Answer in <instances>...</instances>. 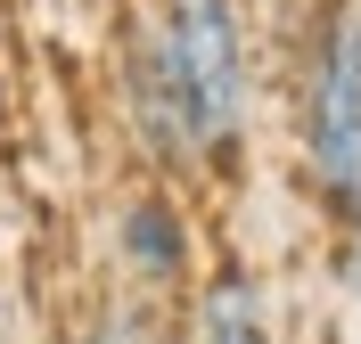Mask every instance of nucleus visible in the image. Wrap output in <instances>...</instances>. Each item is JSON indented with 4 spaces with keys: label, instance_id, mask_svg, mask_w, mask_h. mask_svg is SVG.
Returning a JSON list of instances; mask_svg holds the SVG:
<instances>
[{
    "label": "nucleus",
    "instance_id": "f257e3e1",
    "mask_svg": "<svg viewBox=\"0 0 361 344\" xmlns=\"http://www.w3.org/2000/svg\"><path fill=\"white\" fill-rule=\"evenodd\" d=\"M197 132V181H238L255 139V0H148Z\"/></svg>",
    "mask_w": 361,
    "mask_h": 344
},
{
    "label": "nucleus",
    "instance_id": "f03ea898",
    "mask_svg": "<svg viewBox=\"0 0 361 344\" xmlns=\"http://www.w3.org/2000/svg\"><path fill=\"white\" fill-rule=\"evenodd\" d=\"M295 172L312 205L337 222L361 197V0H320L295 33V91H288Z\"/></svg>",
    "mask_w": 361,
    "mask_h": 344
},
{
    "label": "nucleus",
    "instance_id": "7ed1b4c3",
    "mask_svg": "<svg viewBox=\"0 0 361 344\" xmlns=\"http://www.w3.org/2000/svg\"><path fill=\"white\" fill-rule=\"evenodd\" d=\"M107 254H115V271H123V287H132L140 303H180L189 295L197 271H205V254H197V222H189L180 181L140 172V181L115 197Z\"/></svg>",
    "mask_w": 361,
    "mask_h": 344
},
{
    "label": "nucleus",
    "instance_id": "20e7f679",
    "mask_svg": "<svg viewBox=\"0 0 361 344\" xmlns=\"http://www.w3.org/2000/svg\"><path fill=\"white\" fill-rule=\"evenodd\" d=\"M115 115H123V132H132V148H140L148 172H164V181H197L189 98H180V82H173V58H164L148 8H132L123 33H115Z\"/></svg>",
    "mask_w": 361,
    "mask_h": 344
},
{
    "label": "nucleus",
    "instance_id": "39448f33",
    "mask_svg": "<svg viewBox=\"0 0 361 344\" xmlns=\"http://www.w3.org/2000/svg\"><path fill=\"white\" fill-rule=\"evenodd\" d=\"M189 344H279V303H271V279L255 271L247 254H222V262H205L197 287L180 295Z\"/></svg>",
    "mask_w": 361,
    "mask_h": 344
},
{
    "label": "nucleus",
    "instance_id": "423d86ee",
    "mask_svg": "<svg viewBox=\"0 0 361 344\" xmlns=\"http://www.w3.org/2000/svg\"><path fill=\"white\" fill-rule=\"evenodd\" d=\"M74 344H173V328H164V312L157 303H107V312H90V328Z\"/></svg>",
    "mask_w": 361,
    "mask_h": 344
},
{
    "label": "nucleus",
    "instance_id": "0eeeda50",
    "mask_svg": "<svg viewBox=\"0 0 361 344\" xmlns=\"http://www.w3.org/2000/svg\"><path fill=\"white\" fill-rule=\"evenodd\" d=\"M337 279H345V295L361 303V197L337 213Z\"/></svg>",
    "mask_w": 361,
    "mask_h": 344
}]
</instances>
